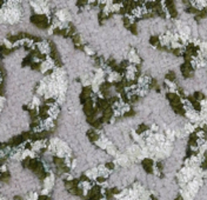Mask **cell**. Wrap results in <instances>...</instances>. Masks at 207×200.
Masks as SVG:
<instances>
[{
	"label": "cell",
	"mask_w": 207,
	"mask_h": 200,
	"mask_svg": "<svg viewBox=\"0 0 207 200\" xmlns=\"http://www.w3.org/2000/svg\"><path fill=\"white\" fill-rule=\"evenodd\" d=\"M56 66V61L52 59L50 56H46L45 59L41 61L40 64V72L41 73H46L47 71H51V70H54Z\"/></svg>",
	"instance_id": "obj_1"
},
{
	"label": "cell",
	"mask_w": 207,
	"mask_h": 200,
	"mask_svg": "<svg viewBox=\"0 0 207 200\" xmlns=\"http://www.w3.org/2000/svg\"><path fill=\"white\" fill-rule=\"evenodd\" d=\"M54 17L58 18L60 21H64V22H70L72 20V14L66 8H60V10L56 11L54 12Z\"/></svg>",
	"instance_id": "obj_2"
},
{
	"label": "cell",
	"mask_w": 207,
	"mask_h": 200,
	"mask_svg": "<svg viewBox=\"0 0 207 200\" xmlns=\"http://www.w3.org/2000/svg\"><path fill=\"white\" fill-rule=\"evenodd\" d=\"M137 72H138V68H137V65L134 64H130L126 70H125V79L127 81H134L137 78Z\"/></svg>",
	"instance_id": "obj_3"
},
{
	"label": "cell",
	"mask_w": 207,
	"mask_h": 200,
	"mask_svg": "<svg viewBox=\"0 0 207 200\" xmlns=\"http://www.w3.org/2000/svg\"><path fill=\"white\" fill-rule=\"evenodd\" d=\"M36 47L38 48V51L42 54V56H50V53H51V46H50V44H48V41L47 40H41V41H39V42H36Z\"/></svg>",
	"instance_id": "obj_4"
},
{
	"label": "cell",
	"mask_w": 207,
	"mask_h": 200,
	"mask_svg": "<svg viewBox=\"0 0 207 200\" xmlns=\"http://www.w3.org/2000/svg\"><path fill=\"white\" fill-rule=\"evenodd\" d=\"M125 59L127 60L130 64H134V65H138V64L141 62V59L139 58V56H138V53L134 48L128 50V52L125 53Z\"/></svg>",
	"instance_id": "obj_5"
},
{
	"label": "cell",
	"mask_w": 207,
	"mask_h": 200,
	"mask_svg": "<svg viewBox=\"0 0 207 200\" xmlns=\"http://www.w3.org/2000/svg\"><path fill=\"white\" fill-rule=\"evenodd\" d=\"M121 79H122V76H121L120 73L115 72V71H110L108 74L106 76V80H107L108 82H111V84L118 82V81H120Z\"/></svg>",
	"instance_id": "obj_6"
},
{
	"label": "cell",
	"mask_w": 207,
	"mask_h": 200,
	"mask_svg": "<svg viewBox=\"0 0 207 200\" xmlns=\"http://www.w3.org/2000/svg\"><path fill=\"white\" fill-rule=\"evenodd\" d=\"M151 81H152L151 77H148V76H141V77H139L137 79V85L139 87H148Z\"/></svg>",
	"instance_id": "obj_7"
},
{
	"label": "cell",
	"mask_w": 207,
	"mask_h": 200,
	"mask_svg": "<svg viewBox=\"0 0 207 200\" xmlns=\"http://www.w3.org/2000/svg\"><path fill=\"white\" fill-rule=\"evenodd\" d=\"M165 85L167 87V91L169 93H174V94H179V88H178V85L171 80L166 79L165 80Z\"/></svg>",
	"instance_id": "obj_8"
},
{
	"label": "cell",
	"mask_w": 207,
	"mask_h": 200,
	"mask_svg": "<svg viewBox=\"0 0 207 200\" xmlns=\"http://www.w3.org/2000/svg\"><path fill=\"white\" fill-rule=\"evenodd\" d=\"M159 42H160V45L164 46V47H168V46H171V39H169V37L166 33H162V34L159 36Z\"/></svg>",
	"instance_id": "obj_9"
},
{
	"label": "cell",
	"mask_w": 207,
	"mask_h": 200,
	"mask_svg": "<svg viewBox=\"0 0 207 200\" xmlns=\"http://www.w3.org/2000/svg\"><path fill=\"white\" fill-rule=\"evenodd\" d=\"M84 52L88 56V57H92L95 54V50H94L92 46H90V45H86V46H84Z\"/></svg>",
	"instance_id": "obj_10"
},
{
	"label": "cell",
	"mask_w": 207,
	"mask_h": 200,
	"mask_svg": "<svg viewBox=\"0 0 207 200\" xmlns=\"http://www.w3.org/2000/svg\"><path fill=\"white\" fill-rule=\"evenodd\" d=\"M1 44H2V45L6 47V48H14V42L10 41L8 39L2 38V39H1Z\"/></svg>",
	"instance_id": "obj_11"
},
{
	"label": "cell",
	"mask_w": 207,
	"mask_h": 200,
	"mask_svg": "<svg viewBox=\"0 0 207 200\" xmlns=\"http://www.w3.org/2000/svg\"><path fill=\"white\" fill-rule=\"evenodd\" d=\"M0 101H1V102H0V106H1V111H2V110L5 108V106H6V98H5V97H1V98H0Z\"/></svg>",
	"instance_id": "obj_12"
},
{
	"label": "cell",
	"mask_w": 207,
	"mask_h": 200,
	"mask_svg": "<svg viewBox=\"0 0 207 200\" xmlns=\"http://www.w3.org/2000/svg\"><path fill=\"white\" fill-rule=\"evenodd\" d=\"M152 130H153V131H157V130H158V126H157V125H153V126H152Z\"/></svg>",
	"instance_id": "obj_13"
}]
</instances>
